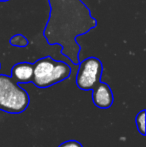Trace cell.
<instances>
[{
	"label": "cell",
	"mask_w": 146,
	"mask_h": 147,
	"mask_svg": "<svg viewBox=\"0 0 146 147\" xmlns=\"http://www.w3.org/2000/svg\"><path fill=\"white\" fill-rule=\"evenodd\" d=\"M9 44L12 46L23 48L29 44V40L22 34H15L9 39Z\"/></svg>",
	"instance_id": "52a82bcc"
},
{
	"label": "cell",
	"mask_w": 146,
	"mask_h": 147,
	"mask_svg": "<svg viewBox=\"0 0 146 147\" xmlns=\"http://www.w3.org/2000/svg\"><path fill=\"white\" fill-rule=\"evenodd\" d=\"M7 1H10V0H0V2H7Z\"/></svg>",
	"instance_id": "30bf717a"
},
{
	"label": "cell",
	"mask_w": 146,
	"mask_h": 147,
	"mask_svg": "<svg viewBox=\"0 0 146 147\" xmlns=\"http://www.w3.org/2000/svg\"><path fill=\"white\" fill-rule=\"evenodd\" d=\"M70 74L71 67L67 63L46 56L33 63L32 83L38 88H48L68 79Z\"/></svg>",
	"instance_id": "7a4b0ae2"
},
{
	"label": "cell",
	"mask_w": 146,
	"mask_h": 147,
	"mask_svg": "<svg viewBox=\"0 0 146 147\" xmlns=\"http://www.w3.org/2000/svg\"><path fill=\"white\" fill-rule=\"evenodd\" d=\"M49 18L43 35L49 45H59L61 54L73 64H79L77 37L97 26L88 6L82 0H48Z\"/></svg>",
	"instance_id": "6da1fadb"
},
{
	"label": "cell",
	"mask_w": 146,
	"mask_h": 147,
	"mask_svg": "<svg viewBox=\"0 0 146 147\" xmlns=\"http://www.w3.org/2000/svg\"><path fill=\"white\" fill-rule=\"evenodd\" d=\"M92 100L98 108L107 109L112 106L114 97L110 86L107 83L100 81L92 89Z\"/></svg>",
	"instance_id": "5b68a950"
},
{
	"label": "cell",
	"mask_w": 146,
	"mask_h": 147,
	"mask_svg": "<svg viewBox=\"0 0 146 147\" xmlns=\"http://www.w3.org/2000/svg\"><path fill=\"white\" fill-rule=\"evenodd\" d=\"M103 65L97 57H88L79 62L76 85L79 89L84 91L92 90L101 81Z\"/></svg>",
	"instance_id": "277c9868"
},
{
	"label": "cell",
	"mask_w": 146,
	"mask_h": 147,
	"mask_svg": "<svg viewBox=\"0 0 146 147\" xmlns=\"http://www.w3.org/2000/svg\"><path fill=\"white\" fill-rule=\"evenodd\" d=\"M135 123L141 135H145V110H141L135 118Z\"/></svg>",
	"instance_id": "ba28073f"
},
{
	"label": "cell",
	"mask_w": 146,
	"mask_h": 147,
	"mask_svg": "<svg viewBox=\"0 0 146 147\" xmlns=\"http://www.w3.org/2000/svg\"><path fill=\"white\" fill-rule=\"evenodd\" d=\"M0 67H1V64H0Z\"/></svg>",
	"instance_id": "8fae6325"
},
{
	"label": "cell",
	"mask_w": 146,
	"mask_h": 147,
	"mask_svg": "<svg viewBox=\"0 0 146 147\" xmlns=\"http://www.w3.org/2000/svg\"><path fill=\"white\" fill-rule=\"evenodd\" d=\"M30 97L11 76L0 74V111L19 114L28 108Z\"/></svg>",
	"instance_id": "3957f363"
},
{
	"label": "cell",
	"mask_w": 146,
	"mask_h": 147,
	"mask_svg": "<svg viewBox=\"0 0 146 147\" xmlns=\"http://www.w3.org/2000/svg\"><path fill=\"white\" fill-rule=\"evenodd\" d=\"M11 78L18 84L30 83L33 78V63L19 62L11 69Z\"/></svg>",
	"instance_id": "8992f818"
},
{
	"label": "cell",
	"mask_w": 146,
	"mask_h": 147,
	"mask_svg": "<svg viewBox=\"0 0 146 147\" xmlns=\"http://www.w3.org/2000/svg\"><path fill=\"white\" fill-rule=\"evenodd\" d=\"M58 147H83V145L77 140H68V141L61 143Z\"/></svg>",
	"instance_id": "9c48e42d"
}]
</instances>
